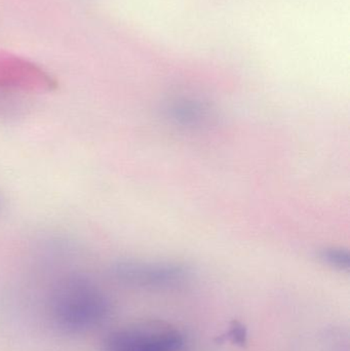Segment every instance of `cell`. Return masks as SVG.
I'll use <instances>...</instances> for the list:
<instances>
[{
    "label": "cell",
    "instance_id": "cell-1",
    "mask_svg": "<svg viewBox=\"0 0 350 351\" xmlns=\"http://www.w3.org/2000/svg\"><path fill=\"white\" fill-rule=\"evenodd\" d=\"M108 301L90 280L70 278L53 291L49 315L57 329L64 333L79 334L98 327L106 319Z\"/></svg>",
    "mask_w": 350,
    "mask_h": 351
},
{
    "label": "cell",
    "instance_id": "cell-4",
    "mask_svg": "<svg viewBox=\"0 0 350 351\" xmlns=\"http://www.w3.org/2000/svg\"><path fill=\"white\" fill-rule=\"evenodd\" d=\"M53 88V78L38 66L0 53V90H49Z\"/></svg>",
    "mask_w": 350,
    "mask_h": 351
},
{
    "label": "cell",
    "instance_id": "cell-2",
    "mask_svg": "<svg viewBox=\"0 0 350 351\" xmlns=\"http://www.w3.org/2000/svg\"><path fill=\"white\" fill-rule=\"evenodd\" d=\"M183 334L171 324L153 321L113 332L105 340L104 351H182Z\"/></svg>",
    "mask_w": 350,
    "mask_h": 351
},
{
    "label": "cell",
    "instance_id": "cell-3",
    "mask_svg": "<svg viewBox=\"0 0 350 351\" xmlns=\"http://www.w3.org/2000/svg\"><path fill=\"white\" fill-rule=\"evenodd\" d=\"M117 280L138 288L162 289L176 286L188 278L189 268L175 262H121L115 266Z\"/></svg>",
    "mask_w": 350,
    "mask_h": 351
},
{
    "label": "cell",
    "instance_id": "cell-5",
    "mask_svg": "<svg viewBox=\"0 0 350 351\" xmlns=\"http://www.w3.org/2000/svg\"><path fill=\"white\" fill-rule=\"evenodd\" d=\"M166 117L181 127H199L211 115L210 107L195 99H179L166 108Z\"/></svg>",
    "mask_w": 350,
    "mask_h": 351
},
{
    "label": "cell",
    "instance_id": "cell-7",
    "mask_svg": "<svg viewBox=\"0 0 350 351\" xmlns=\"http://www.w3.org/2000/svg\"><path fill=\"white\" fill-rule=\"evenodd\" d=\"M224 340H229L232 343L244 348L248 342V331L242 323L234 321L225 335L222 336Z\"/></svg>",
    "mask_w": 350,
    "mask_h": 351
},
{
    "label": "cell",
    "instance_id": "cell-6",
    "mask_svg": "<svg viewBox=\"0 0 350 351\" xmlns=\"http://www.w3.org/2000/svg\"><path fill=\"white\" fill-rule=\"evenodd\" d=\"M318 257L327 265L338 270L349 268V255L347 251L337 247H326L318 253Z\"/></svg>",
    "mask_w": 350,
    "mask_h": 351
}]
</instances>
